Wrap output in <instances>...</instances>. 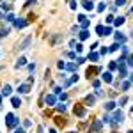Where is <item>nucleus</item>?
I'll return each instance as SVG.
<instances>
[{
	"mask_svg": "<svg viewBox=\"0 0 133 133\" xmlns=\"http://www.w3.org/2000/svg\"><path fill=\"white\" fill-rule=\"evenodd\" d=\"M34 2H36V0H27V2H25V7H28V5H32Z\"/></svg>",
	"mask_w": 133,
	"mask_h": 133,
	"instance_id": "nucleus-37",
	"label": "nucleus"
},
{
	"mask_svg": "<svg viewBox=\"0 0 133 133\" xmlns=\"http://www.w3.org/2000/svg\"><path fill=\"white\" fill-rule=\"evenodd\" d=\"M76 44H78V43H76V41H75V39H73V41H69V46H71V48H73V50L76 48Z\"/></svg>",
	"mask_w": 133,
	"mask_h": 133,
	"instance_id": "nucleus-30",
	"label": "nucleus"
},
{
	"mask_svg": "<svg viewBox=\"0 0 133 133\" xmlns=\"http://www.w3.org/2000/svg\"><path fill=\"white\" fill-rule=\"evenodd\" d=\"M115 50H119V43H115V44L110 46V52H115Z\"/></svg>",
	"mask_w": 133,
	"mask_h": 133,
	"instance_id": "nucleus-28",
	"label": "nucleus"
},
{
	"mask_svg": "<svg viewBox=\"0 0 133 133\" xmlns=\"http://www.w3.org/2000/svg\"><path fill=\"white\" fill-rule=\"evenodd\" d=\"M96 32H98V36H103V34H105V27H103V25H98Z\"/></svg>",
	"mask_w": 133,
	"mask_h": 133,
	"instance_id": "nucleus-16",
	"label": "nucleus"
},
{
	"mask_svg": "<svg viewBox=\"0 0 133 133\" xmlns=\"http://www.w3.org/2000/svg\"><path fill=\"white\" fill-rule=\"evenodd\" d=\"M75 114H76L78 117H84L85 115V108L82 105H75Z\"/></svg>",
	"mask_w": 133,
	"mask_h": 133,
	"instance_id": "nucleus-5",
	"label": "nucleus"
},
{
	"mask_svg": "<svg viewBox=\"0 0 133 133\" xmlns=\"http://www.w3.org/2000/svg\"><path fill=\"white\" fill-rule=\"evenodd\" d=\"M114 20H115V18H114V16H112V14H110V16H106V23H112V21H114Z\"/></svg>",
	"mask_w": 133,
	"mask_h": 133,
	"instance_id": "nucleus-34",
	"label": "nucleus"
},
{
	"mask_svg": "<svg viewBox=\"0 0 133 133\" xmlns=\"http://www.w3.org/2000/svg\"><path fill=\"white\" fill-rule=\"evenodd\" d=\"M73 82H78V75H73V76H71V84H73Z\"/></svg>",
	"mask_w": 133,
	"mask_h": 133,
	"instance_id": "nucleus-39",
	"label": "nucleus"
},
{
	"mask_svg": "<svg viewBox=\"0 0 133 133\" xmlns=\"http://www.w3.org/2000/svg\"><path fill=\"white\" fill-rule=\"evenodd\" d=\"M110 32H112V28H110V27H106V28H105V34H103V36H108Z\"/></svg>",
	"mask_w": 133,
	"mask_h": 133,
	"instance_id": "nucleus-38",
	"label": "nucleus"
},
{
	"mask_svg": "<svg viewBox=\"0 0 133 133\" xmlns=\"http://www.w3.org/2000/svg\"><path fill=\"white\" fill-rule=\"evenodd\" d=\"M114 23H115V25H117V27H121V25H122V23H124V18H122V16H119V18H115V20H114Z\"/></svg>",
	"mask_w": 133,
	"mask_h": 133,
	"instance_id": "nucleus-17",
	"label": "nucleus"
},
{
	"mask_svg": "<svg viewBox=\"0 0 133 133\" xmlns=\"http://www.w3.org/2000/svg\"><path fill=\"white\" fill-rule=\"evenodd\" d=\"M50 133H57V131H55V129H50Z\"/></svg>",
	"mask_w": 133,
	"mask_h": 133,
	"instance_id": "nucleus-46",
	"label": "nucleus"
},
{
	"mask_svg": "<svg viewBox=\"0 0 133 133\" xmlns=\"http://www.w3.org/2000/svg\"><path fill=\"white\" fill-rule=\"evenodd\" d=\"M57 110H59V112H64V110H66V105H64V103H59V105H57Z\"/></svg>",
	"mask_w": 133,
	"mask_h": 133,
	"instance_id": "nucleus-26",
	"label": "nucleus"
},
{
	"mask_svg": "<svg viewBox=\"0 0 133 133\" xmlns=\"http://www.w3.org/2000/svg\"><path fill=\"white\" fill-rule=\"evenodd\" d=\"M18 92H20V94H27V92H30V84H21L20 87H18Z\"/></svg>",
	"mask_w": 133,
	"mask_h": 133,
	"instance_id": "nucleus-4",
	"label": "nucleus"
},
{
	"mask_svg": "<svg viewBox=\"0 0 133 133\" xmlns=\"http://www.w3.org/2000/svg\"><path fill=\"white\" fill-rule=\"evenodd\" d=\"M9 34V28H0V37H5Z\"/></svg>",
	"mask_w": 133,
	"mask_h": 133,
	"instance_id": "nucleus-23",
	"label": "nucleus"
},
{
	"mask_svg": "<svg viewBox=\"0 0 133 133\" xmlns=\"http://www.w3.org/2000/svg\"><path fill=\"white\" fill-rule=\"evenodd\" d=\"M62 39V36H53V37H50V44H55L57 41H61Z\"/></svg>",
	"mask_w": 133,
	"mask_h": 133,
	"instance_id": "nucleus-19",
	"label": "nucleus"
},
{
	"mask_svg": "<svg viewBox=\"0 0 133 133\" xmlns=\"http://www.w3.org/2000/svg\"><path fill=\"white\" fill-rule=\"evenodd\" d=\"M129 89V82H124V84H122V91H128Z\"/></svg>",
	"mask_w": 133,
	"mask_h": 133,
	"instance_id": "nucleus-31",
	"label": "nucleus"
},
{
	"mask_svg": "<svg viewBox=\"0 0 133 133\" xmlns=\"http://www.w3.org/2000/svg\"><path fill=\"white\" fill-rule=\"evenodd\" d=\"M69 133H76V131H69Z\"/></svg>",
	"mask_w": 133,
	"mask_h": 133,
	"instance_id": "nucleus-48",
	"label": "nucleus"
},
{
	"mask_svg": "<svg viewBox=\"0 0 133 133\" xmlns=\"http://www.w3.org/2000/svg\"><path fill=\"white\" fill-rule=\"evenodd\" d=\"M37 131H39V133H43V128H41V126H39V129H37Z\"/></svg>",
	"mask_w": 133,
	"mask_h": 133,
	"instance_id": "nucleus-44",
	"label": "nucleus"
},
{
	"mask_svg": "<svg viewBox=\"0 0 133 133\" xmlns=\"http://www.w3.org/2000/svg\"><path fill=\"white\" fill-rule=\"evenodd\" d=\"M78 36H80V39L84 41V39H87V37H89V32H87V30H82V32L78 34Z\"/></svg>",
	"mask_w": 133,
	"mask_h": 133,
	"instance_id": "nucleus-20",
	"label": "nucleus"
},
{
	"mask_svg": "<svg viewBox=\"0 0 133 133\" xmlns=\"http://www.w3.org/2000/svg\"><path fill=\"white\" fill-rule=\"evenodd\" d=\"M126 103H128V98H126V96H122L121 99H119V105H126Z\"/></svg>",
	"mask_w": 133,
	"mask_h": 133,
	"instance_id": "nucleus-27",
	"label": "nucleus"
},
{
	"mask_svg": "<svg viewBox=\"0 0 133 133\" xmlns=\"http://www.w3.org/2000/svg\"><path fill=\"white\" fill-rule=\"evenodd\" d=\"M11 85H4V89H2V96H11Z\"/></svg>",
	"mask_w": 133,
	"mask_h": 133,
	"instance_id": "nucleus-8",
	"label": "nucleus"
},
{
	"mask_svg": "<svg viewBox=\"0 0 133 133\" xmlns=\"http://www.w3.org/2000/svg\"><path fill=\"white\" fill-rule=\"evenodd\" d=\"M129 82H133V75H129Z\"/></svg>",
	"mask_w": 133,
	"mask_h": 133,
	"instance_id": "nucleus-45",
	"label": "nucleus"
},
{
	"mask_svg": "<svg viewBox=\"0 0 133 133\" xmlns=\"http://www.w3.org/2000/svg\"><path fill=\"white\" fill-rule=\"evenodd\" d=\"M82 5H84V9H87V11H92V9H94V4L91 2V0H84Z\"/></svg>",
	"mask_w": 133,
	"mask_h": 133,
	"instance_id": "nucleus-6",
	"label": "nucleus"
},
{
	"mask_svg": "<svg viewBox=\"0 0 133 133\" xmlns=\"http://www.w3.org/2000/svg\"><path fill=\"white\" fill-rule=\"evenodd\" d=\"M115 41L117 43H124V36L121 32H115Z\"/></svg>",
	"mask_w": 133,
	"mask_h": 133,
	"instance_id": "nucleus-14",
	"label": "nucleus"
},
{
	"mask_svg": "<svg viewBox=\"0 0 133 133\" xmlns=\"http://www.w3.org/2000/svg\"><path fill=\"white\" fill-rule=\"evenodd\" d=\"M131 112H133V106H131Z\"/></svg>",
	"mask_w": 133,
	"mask_h": 133,
	"instance_id": "nucleus-51",
	"label": "nucleus"
},
{
	"mask_svg": "<svg viewBox=\"0 0 133 133\" xmlns=\"http://www.w3.org/2000/svg\"><path fill=\"white\" fill-rule=\"evenodd\" d=\"M115 108V103L114 101H108V103H105V110H114Z\"/></svg>",
	"mask_w": 133,
	"mask_h": 133,
	"instance_id": "nucleus-15",
	"label": "nucleus"
},
{
	"mask_svg": "<svg viewBox=\"0 0 133 133\" xmlns=\"http://www.w3.org/2000/svg\"><path fill=\"white\" fill-rule=\"evenodd\" d=\"M5 124H7V128H14V126L18 124V119L12 114H7V119H5Z\"/></svg>",
	"mask_w": 133,
	"mask_h": 133,
	"instance_id": "nucleus-1",
	"label": "nucleus"
},
{
	"mask_svg": "<svg viewBox=\"0 0 133 133\" xmlns=\"http://www.w3.org/2000/svg\"><path fill=\"white\" fill-rule=\"evenodd\" d=\"M94 101H96V98H94V96H87V98H85V105L92 106V105H94Z\"/></svg>",
	"mask_w": 133,
	"mask_h": 133,
	"instance_id": "nucleus-11",
	"label": "nucleus"
},
{
	"mask_svg": "<svg viewBox=\"0 0 133 133\" xmlns=\"http://www.w3.org/2000/svg\"><path fill=\"white\" fill-rule=\"evenodd\" d=\"M115 62H117V61H112V62H110V66H108V68H110V69H115V68H117V64H115Z\"/></svg>",
	"mask_w": 133,
	"mask_h": 133,
	"instance_id": "nucleus-32",
	"label": "nucleus"
},
{
	"mask_svg": "<svg viewBox=\"0 0 133 133\" xmlns=\"http://www.w3.org/2000/svg\"><path fill=\"white\" fill-rule=\"evenodd\" d=\"M92 85H94V89H98V87H99V82H98V80H94V82H92Z\"/></svg>",
	"mask_w": 133,
	"mask_h": 133,
	"instance_id": "nucleus-42",
	"label": "nucleus"
},
{
	"mask_svg": "<svg viewBox=\"0 0 133 133\" xmlns=\"http://www.w3.org/2000/svg\"><path fill=\"white\" fill-rule=\"evenodd\" d=\"M128 64L133 68V55H129V57H128Z\"/></svg>",
	"mask_w": 133,
	"mask_h": 133,
	"instance_id": "nucleus-36",
	"label": "nucleus"
},
{
	"mask_svg": "<svg viewBox=\"0 0 133 133\" xmlns=\"http://www.w3.org/2000/svg\"><path fill=\"white\" fill-rule=\"evenodd\" d=\"M55 122H57V126H66V121L62 117H55Z\"/></svg>",
	"mask_w": 133,
	"mask_h": 133,
	"instance_id": "nucleus-18",
	"label": "nucleus"
},
{
	"mask_svg": "<svg viewBox=\"0 0 133 133\" xmlns=\"http://www.w3.org/2000/svg\"><path fill=\"white\" fill-rule=\"evenodd\" d=\"M14 133H25V129H21V128H18V129H16V131H14Z\"/></svg>",
	"mask_w": 133,
	"mask_h": 133,
	"instance_id": "nucleus-43",
	"label": "nucleus"
},
{
	"mask_svg": "<svg viewBox=\"0 0 133 133\" xmlns=\"http://www.w3.org/2000/svg\"><path fill=\"white\" fill-rule=\"evenodd\" d=\"M30 43H32V37H27V39H25L23 43L20 44V50H25V48H27V46H28Z\"/></svg>",
	"mask_w": 133,
	"mask_h": 133,
	"instance_id": "nucleus-9",
	"label": "nucleus"
},
{
	"mask_svg": "<svg viewBox=\"0 0 133 133\" xmlns=\"http://www.w3.org/2000/svg\"><path fill=\"white\" fill-rule=\"evenodd\" d=\"M124 2H126V0H115V5H119V7H121V5H124Z\"/></svg>",
	"mask_w": 133,
	"mask_h": 133,
	"instance_id": "nucleus-33",
	"label": "nucleus"
},
{
	"mask_svg": "<svg viewBox=\"0 0 133 133\" xmlns=\"http://www.w3.org/2000/svg\"><path fill=\"white\" fill-rule=\"evenodd\" d=\"M5 20H7V21H14V16H12V14H7V16H5Z\"/></svg>",
	"mask_w": 133,
	"mask_h": 133,
	"instance_id": "nucleus-35",
	"label": "nucleus"
},
{
	"mask_svg": "<svg viewBox=\"0 0 133 133\" xmlns=\"http://www.w3.org/2000/svg\"><path fill=\"white\" fill-rule=\"evenodd\" d=\"M46 103H48V105H55V96H53V94H48V96H46Z\"/></svg>",
	"mask_w": 133,
	"mask_h": 133,
	"instance_id": "nucleus-12",
	"label": "nucleus"
},
{
	"mask_svg": "<svg viewBox=\"0 0 133 133\" xmlns=\"http://www.w3.org/2000/svg\"><path fill=\"white\" fill-rule=\"evenodd\" d=\"M11 103H12V106H14V108H20L21 99H20V98H12V99H11Z\"/></svg>",
	"mask_w": 133,
	"mask_h": 133,
	"instance_id": "nucleus-10",
	"label": "nucleus"
},
{
	"mask_svg": "<svg viewBox=\"0 0 133 133\" xmlns=\"http://www.w3.org/2000/svg\"><path fill=\"white\" fill-rule=\"evenodd\" d=\"M98 73H99V68H98V66L89 68V69H87V78L91 80V78H94V75H98Z\"/></svg>",
	"mask_w": 133,
	"mask_h": 133,
	"instance_id": "nucleus-3",
	"label": "nucleus"
},
{
	"mask_svg": "<svg viewBox=\"0 0 133 133\" xmlns=\"http://www.w3.org/2000/svg\"><path fill=\"white\" fill-rule=\"evenodd\" d=\"M108 52H110V48H106V46H103V48H101V55H106Z\"/></svg>",
	"mask_w": 133,
	"mask_h": 133,
	"instance_id": "nucleus-29",
	"label": "nucleus"
},
{
	"mask_svg": "<svg viewBox=\"0 0 133 133\" xmlns=\"http://www.w3.org/2000/svg\"><path fill=\"white\" fill-rule=\"evenodd\" d=\"M122 119H124V115H122V112H121V110H117V112L114 114V117H112V124L115 126L117 122H121Z\"/></svg>",
	"mask_w": 133,
	"mask_h": 133,
	"instance_id": "nucleus-2",
	"label": "nucleus"
},
{
	"mask_svg": "<svg viewBox=\"0 0 133 133\" xmlns=\"http://www.w3.org/2000/svg\"><path fill=\"white\" fill-rule=\"evenodd\" d=\"M128 133H133V129H129V131H128Z\"/></svg>",
	"mask_w": 133,
	"mask_h": 133,
	"instance_id": "nucleus-47",
	"label": "nucleus"
},
{
	"mask_svg": "<svg viewBox=\"0 0 133 133\" xmlns=\"http://www.w3.org/2000/svg\"><path fill=\"white\" fill-rule=\"evenodd\" d=\"M57 66H59V69H64V68H66V64H64V62H59Z\"/></svg>",
	"mask_w": 133,
	"mask_h": 133,
	"instance_id": "nucleus-40",
	"label": "nucleus"
},
{
	"mask_svg": "<svg viewBox=\"0 0 133 133\" xmlns=\"http://www.w3.org/2000/svg\"><path fill=\"white\" fill-rule=\"evenodd\" d=\"M66 68H68L69 71H75V69H76V64H73V62H69V64L66 66Z\"/></svg>",
	"mask_w": 133,
	"mask_h": 133,
	"instance_id": "nucleus-25",
	"label": "nucleus"
},
{
	"mask_svg": "<svg viewBox=\"0 0 133 133\" xmlns=\"http://www.w3.org/2000/svg\"><path fill=\"white\" fill-rule=\"evenodd\" d=\"M131 14H133V7H131Z\"/></svg>",
	"mask_w": 133,
	"mask_h": 133,
	"instance_id": "nucleus-49",
	"label": "nucleus"
},
{
	"mask_svg": "<svg viewBox=\"0 0 133 133\" xmlns=\"http://www.w3.org/2000/svg\"><path fill=\"white\" fill-rule=\"evenodd\" d=\"M101 78H103L105 82H112V75H110V73H105V75H103Z\"/></svg>",
	"mask_w": 133,
	"mask_h": 133,
	"instance_id": "nucleus-22",
	"label": "nucleus"
},
{
	"mask_svg": "<svg viewBox=\"0 0 133 133\" xmlns=\"http://www.w3.org/2000/svg\"><path fill=\"white\" fill-rule=\"evenodd\" d=\"M27 23H28L27 20H21V18H20V20H16V21H14V27H16V28H23Z\"/></svg>",
	"mask_w": 133,
	"mask_h": 133,
	"instance_id": "nucleus-7",
	"label": "nucleus"
},
{
	"mask_svg": "<svg viewBox=\"0 0 133 133\" xmlns=\"http://www.w3.org/2000/svg\"><path fill=\"white\" fill-rule=\"evenodd\" d=\"M105 7H106V2H99V4H98V11H105Z\"/></svg>",
	"mask_w": 133,
	"mask_h": 133,
	"instance_id": "nucleus-21",
	"label": "nucleus"
},
{
	"mask_svg": "<svg viewBox=\"0 0 133 133\" xmlns=\"http://www.w3.org/2000/svg\"><path fill=\"white\" fill-rule=\"evenodd\" d=\"M89 59H91V61H98V59H99V55H98V53H89Z\"/></svg>",
	"mask_w": 133,
	"mask_h": 133,
	"instance_id": "nucleus-24",
	"label": "nucleus"
},
{
	"mask_svg": "<svg viewBox=\"0 0 133 133\" xmlns=\"http://www.w3.org/2000/svg\"><path fill=\"white\" fill-rule=\"evenodd\" d=\"M62 92V87H55V94H61Z\"/></svg>",
	"mask_w": 133,
	"mask_h": 133,
	"instance_id": "nucleus-41",
	"label": "nucleus"
},
{
	"mask_svg": "<svg viewBox=\"0 0 133 133\" xmlns=\"http://www.w3.org/2000/svg\"><path fill=\"white\" fill-rule=\"evenodd\" d=\"M25 64H27V59H25V57H20L18 62H16V68H21V66H25Z\"/></svg>",
	"mask_w": 133,
	"mask_h": 133,
	"instance_id": "nucleus-13",
	"label": "nucleus"
},
{
	"mask_svg": "<svg viewBox=\"0 0 133 133\" xmlns=\"http://www.w3.org/2000/svg\"><path fill=\"white\" fill-rule=\"evenodd\" d=\"M0 101H2V96H0Z\"/></svg>",
	"mask_w": 133,
	"mask_h": 133,
	"instance_id": "nucleus-50",
	"label": "nucleus"
}]
</instances>
